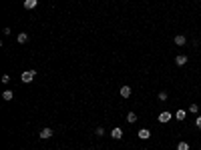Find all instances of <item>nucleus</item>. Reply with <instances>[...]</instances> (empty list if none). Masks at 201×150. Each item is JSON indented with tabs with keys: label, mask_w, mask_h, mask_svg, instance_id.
Masks as SVG:
<instances>
[{
	"label": "nucleus",
	"mask_w": 201,
	"mask_h": 150,
	"mask_svg": "<svg viewBox=\"0 0 201 150\" xmlns=\"http://www.w3.org/2000/svg\"><path fill=\"white\" fill-rule=\"evenodd\" d=\"M127 122H131V124L137 122V114H135V112H129L127 114Z\"/></svg>",
	"instance_id": "obj_13"
},
{
	"label": "nucleus",
	"mask_w": 201,
	"mask_h": 150,
	"mask_svg": "<svg viewBox=\"0 0 201 150\" xmlns=\"http://www.w3.org/2000/svg\"><path fill=\"white\" fill-rule=\"evenodd\" d=\"M177 150H189V144H187V142H179Z\"/></svg>",
	"instance_id": "obj_15"
},
{
	"label": "nucleus",
	"mask_w": 201,
	"mask_h": 150,
	"mask_svg": "<svg viewBox=\"0 0 201 150\" xmlns=\"http://www.w3.org/2000/svg\"><path fill=\"white\" fill-rule=\"evenodd\" d=\"M189 112H191V114H197V112H199V106H197V104H191V106H189Z\"/></svg>",
	"instance_id": "obj_14"
},
{
	"label": "nucleus",
	"mask_w": 201,
	"mask_h": 150,
	"mask_svg": "<svg viewBox=\"0 0 201 150\" xmlns=\"http://www.w3.org/2000/svg\"><path fill=\"white\" fill-rule=\"evenodd\" d=\"M36 4H38V0H24V8H26V10L36 8Z\"/></svg>",
	"instance_id": "obj_5"
},
{
	"label": "nucleus",
	"mask_w": 201,
	"mask_h": 150,
	"mask_svg": "<svg viewBox=\"0 0 201 150\" xmlns=\"http://www.w3.org/2000/svg\"><path fill=\"white\" fill-rule=\"evenodd\" d=\"M185 42H187V38H185L183 34H179V36H175V44H177V46H185Z\"/></svg>",
	"instance_id": "obj_8"
},
{
	"label": "nucleus",
	"mask_w": 201,
	"mask_h": 150,
	"mask_svg": "<svg viewBox=\"0 0 201 150\" xmlns=\"http://www.w3.org/2000/svg\"><path fill=\"white\" fill-rule=\"evenodd\" d=\"M159 100H167V92H159Z\"/></svg>",
	"instance_id": "obj_17"
},
{
	"label": "nucleus",
	"mask_w": 201,
	"mask_h": 150,
	"mask_svg": "<svg viewBox=\"0 0 201 150\" xmlns=\"http://www.w3.org/2000/svg\"><path fill=\"white\" fill-rule=\"evenodd\" d=\"M185 114H187L185 110H177L175 112V118H177V120H185Z\"/></svg>",
	"instance_id": "obj_12"
},
{
	"label": "nucleus",
	"mask_w": 201,
	"mask_h": 150,
	"mask_svg": "<svg viewBox=\"0 0 201 150\" xmlns=\"http://www.w3.org/2000/svg\"><path fill=\"white\" fill-rule=\"evenodd\" d=\"M34 76H36V70H24L22 76H20V80H22V82H32Z\"/></svg>",
	"instance_id": "obj_1"
},
{
	"label": "nucleus",
	"mask_w": 201,
	"mask_h": 150,
	"mask_svg": "<svg viewBox=\"0 0 201 150\" xmlns=\"http://www.w3.org/2000/svg\"><path fill=\"white\" fill-rule=\"evenodd\" d=\"M187 56H185V54H179V56H175V64L177 66H183V64H187Z\"/></svg>",
	"instance_id": "obj_3"
},
{
	"label": "nucleus",
	"mask_w": 201,
	"mask_h": 150,
	"mask_svg": "<svg viewBox=\"0 0 201 150\" xmlns=\"http://www.w3.org/2000/svg\"><path fill=\"white\" fill-rule=\"evenodd\" d=\"M169 120H171V112H161L159 114V122H169Z\"/></svg>",
	"instance_id": "obj_6"
},
{
	"label": "nucleus",
	"mask_w": 201,
	"mask_h": 150,
	"mask_svg": "<svg viewBox=\"0 0 201 150\" xmlns=\"http://www.w3.org/2000/svg\"><path fill=\"white\" fill-rule=\"evenodd\" d=\"M12 96H14L12 90H4L2 92V98H4V100H12Z\"/></svg>",
	"instance_id": "obj_11"
},
{
	"label": "nucleus",
	"mask_w": 201,
	"mask_h": 150,
	"mask_svg": "<svg viewBox=\"0 0 201 150\" xmlns=\"http://www.w3.org/2000/svg\"><path fill=\"white\" fill-rule=\"evenodd\" d=\"M18 42H20V44H26V42H28V34L26 32L18 34Z\"/></svg>",
	"instance_id": "obj_10"
},
{
	"label": "nucleus",
	"mask_w": 201,
	"mask_h": 150,
	"mask_svg": "<svg viewBox=\"0 0 201 150\" xmlns=\"http://www.w3.org/2000/svg\"><path fill=\"white\" fill-rule=\"evenodd\" d=\"M149 136H151V132H149L147 128H141V130H139V138H143V140H147Z\"/></svg>",
	"instance_id": "obj_9"
},
{
	"label": "nucleus",
	"mask_w": 201,
	"mask_h": 150,
	"mask_svg": "<svg viewBox=\"0 0 201 150\" xmlns=\"http://www.w3.org/2000/svg\"><path fill=\"white\" fill-rule=\"evenodd\" d=\"M40 138H42V140H48V138L52 136V128H42V130H40V134H38Z\"/></svg>",
	"instance_id": "obj_2"
},
{
	"label": "nucleus",
	"mask_w": 201,
	"mask_h": 150,
	"mask_svg": "<svg viewBox=\"0 0 201 150\" xmlns=\"http://www.w3.org/2000/svg\"><path fill=\"white\" fill-rule=\"evenodd\" d=\"M119 94H121L123 98H129V96H131V88H129V86H121Z\"/></svg>",
	"instance_id": "obj_7"
},
{
	"label": "nucleus",
	"mask_w": 201,
	"mask_h": 150,
	"mask_svg": "<svg viewBox=\"0 0 201 150\" xmlns=\"http://www.w3.org/2000/svg\"><path fill=\"white\" fill-rule=\"evenodd\" d=\"M195 126H197V128H199V130H201V116L197 118V120H195Z\"/></svg>",
	"instance_id": "obj_18"
},
{
	"label": "nucleus",
	"mask_w": 201,
	"mask_h": 150,
	"mask_svg": "<svg viewBox=\"0 0 201 150\" xmlns=\"http://www.w3.org/2000/svg\"><path fill=\"white\" fill-rule=\"evenodd\" d=\"M111 136H113L115 140H121V138H123V130H121V128H113V130H111Z\"/></svg>",
	"instance_id": "obj_4"
},
{
	"label": "nucleus",
	"mask_w": 201,
	"mask_h": 150,
	"mask_svg": "<svg viewBox=\"0 0 201 150\" xmlns=\"http://www.w3.org/2000/svg\"><path fill=\"white\" fill-rule=\"evenodd\" d=\"M97 136H105V128H103V126L97 128Z\"/></svg>",
	"instance_id": "obj_16"
}]
</instances>
